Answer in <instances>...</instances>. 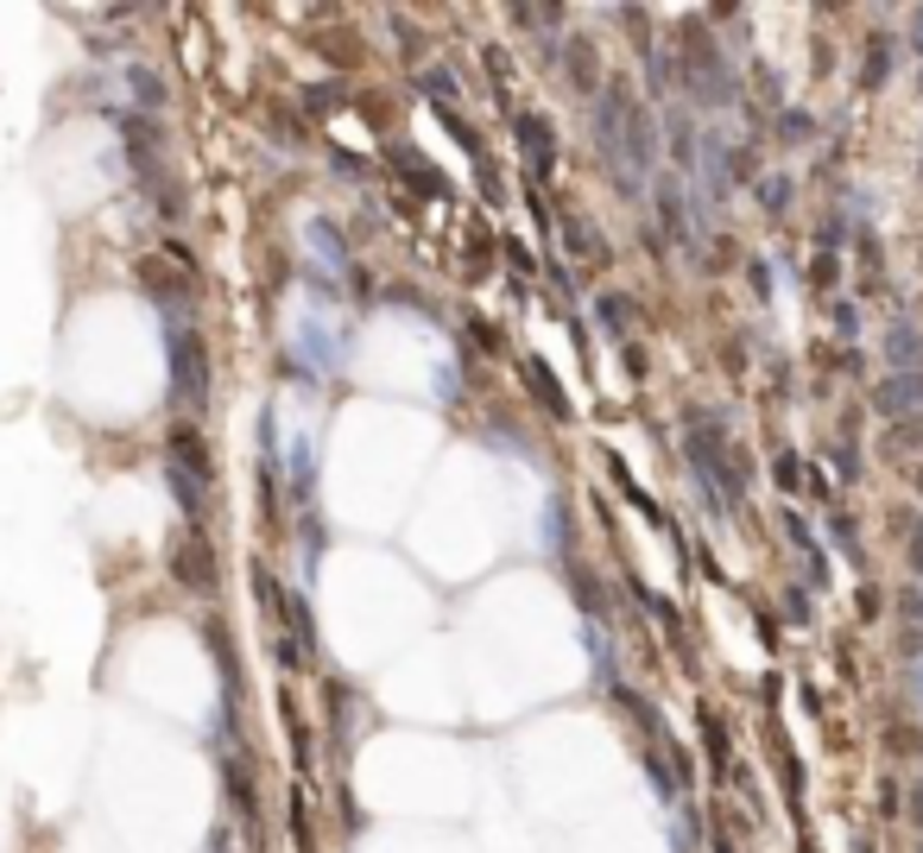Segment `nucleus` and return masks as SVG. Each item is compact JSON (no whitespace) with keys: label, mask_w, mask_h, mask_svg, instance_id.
<instances>
[{"label":"nucleus","mask_w":923,"mask_h":853,"mask_svg":"<svg viewBox=\"0 0 923 853\" xmlns=\"http://www.w3.org/2000/svg\"><path fill=\"white\" fill-rule=\"evenodd\" d=\"M292 341H297V361H304L310 373H335V367H342V335H335L323 316H317V323H304Z\"/></svg>","instance_id":"1"},{"label":"nucleus","mask_w":923,"mask_h":853,"mask_svg":"<svg viewBox=\"0 0 923 853\" xmlns=\"http://www.w3.org/2000/svg\"><path fill=\"white\" fill-rule=\"evenodd\" d=\"M518 133H525V158H531L538 171H551V133H544V120L518 114Z\"/></svg>","instance_id":"2"}]
</instances>
